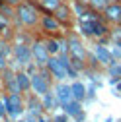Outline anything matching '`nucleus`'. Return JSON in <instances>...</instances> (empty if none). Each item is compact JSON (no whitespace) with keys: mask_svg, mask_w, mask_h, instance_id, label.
Instances as JSON below:
<instances>
[{"mask_svg":"<svg viewBox=\"0 0 121 122\" xmlns=\"http://www.w3.org/2000/svg\"><path fill=\"white\" fill-rule=\"evenodd\" d=\"M55 122H67V114H63V116H55Z\"/></svg>","mask_w":121,"mask_h":122,"instance_id":"nucleus-22","label":"nucleus"},{"mask_svg":"<svg viewBox=\"0 0 121 122\" xmlns=\"http://www.w3.org/2000/svg\"><path fill=\"white\" fill-rule=\"evenodd\" d=\"M43 39H45V47H47L51 56H59L60 52L67 51L65 39H60V37H43Z\"/></svg>","mask_w":121,"mask_h":122,"instance_id":"nucleus-13","label":"nucleus"},{"mask_svg":"<svg viewBox=\"0 0 121 122\" xmlns=\"http://www.w3.org/2000/svg\"><path fill=\"white\" fill-rule=\"evenodd\" d=\"M16 122H27V120H16Z\"/></svg>","mask_w":121,"mask_h":122,"instance_id":"nucleus-25","label":"nucleus"},{"mask_svg":"<svg viewBox=\"0 0 121 122\" xmlns=\"http://www.w3.org/2000/svg\"><path fill=\"white\" fill-rule=\"evenodd\" d=\"M4 103H6V112L10 118H20L25 111V97L22 93H6Z\"/></svg>","mask_w":121,"mask_h":122,"instance_id":"nucleus-8","label":"nucleus"},{"mask_svg":"<svg viewBox=\"0 0 121 122\" xmlns=\"http://www.w3.org/2000/svg\"><path fill=\"white\" fill-rule=\"evenodd\" d=\"M96 58H98V62H100V64H103L105 68L111 66L113 62H117V60L113 58V54H111V51L105 47L103 43H98V45H96Z\"/></svg>","mask_w":121,"mask_h":122,"instance_id":"nucleus-14","label":"nucleus"},{"mask_svg":"<svg viewBox=\"0 0 121 122\" xmlns=\"http://www.w3.org/2000/svg\"><path fill=\"white\" fill-rule=\"evenodd\" d=\"M16 78H18V85H20L22 95L31 93V76H29V72L24 70V68H18L16 70Z\"/></svg>","mask_w":121,"mask_h":122,"instance_id":"nucleus-15","label":"nucleus"},{"mask_svg":"<svg viewBox=\"0 0 121 122\" xmlns=\"http://www.w3.org/2000/svg\"><path fill=\"white\" fill-rule=\"evenodd\" d=\"M88 2H90V6H92L94 10H98V12H102L105 6H108V4H105V0H88Z\"/></svg>","mask_w":121,"mask_h":122,"instance_id":"nucleus-21","label":"nucleus"},{"mask_svg":"<svg viewBox=\"0 0 121 122\" xmlns=\"http://www.w3.org/2000/svg\"><path fill=\"white\" fill-rule=\"evenodd\" d=\"M6 2H8V4H12V6H18L20 2H24V0H6Z\"/></svg>","mask_w":121,"mask_h":122,"instance_id":"nucleus-23","label":"nucleus"},{"mask_svg":"<svg viewBox=\"0 0 121 122\" xmlns=\"http://www.w3.org/2000/svg\"><path fill=\"white\" fill-rule=\"evenodd\" d=\"M31 76V93H35L37 97H43L51 93V87H53V78L51 74L45 70V68H37Z\"/></svg>","mask_w":121,"mask_h":122,"instance_id":"nucleus-4","label":"nucleus"},{"mask_svg":"<svg viewBox=\"0 0 121 122\" xmlns=\"http://www.w3.org/2000/svg\"><path fill=\"white\" fill-rule=\"evenodd\" d=\"M109 41H113V45H119L121 43V25H111Z\"/></svg>","mask_w":121,"mask_h":122,"instance_id":"nucleus-20","label":"nucleus"},{"mask_svg":"<svg viewBox=\"0 0 121 122\" xmlns=\"http://www.w3.org/2000/svg\"><path fill=\"white\" fill-rule=\"evenodd\" d=\"M39 35L43 37H60V39H65L67 35V29L60 25V21L53 16L51 12H43L41 14V20H39Z\"/></svg>","mask_w":121,"mask_h":122,"instance_id":"nucleus-3","label":"nucleus"},{"mask_svg":"<svg viewBox=\"0 0 121 122\" xmlns=\"http://www.w3.org/2000/svg\"><path fill=\"white\" fill-rule=\"evenodd\" d=\"M41 10L33 0H24L18 6H14V27L24 29V31L35 33L39 29V20H41Z\"/></svg>","mask_w":121,"mask_h":122,"instance_id":"nucleus-1","label":"nucleus"},{"mask_svg":"<svg viewBox=\"0 0 121 122\" xmlns=\"http://www.w3.org/2000/svg\"><path fill=\"white\" fill-rule=\"evenodd\" d=\"M65 47H67V52L70 56V66L76 68L78 72H86L90 51L84 47V37L80 33H76V31H67Z\"/></svg>","mask_w":121,"mask_h":122,"instance_id":"nucleus-2","label":"nucleus"},{"mask_svg":"<svg viewBox=\"0 0 121 122\" xmlns=\"http://www.w3.org/2000/svg\"><path fill=\"white\" fill-rule=\"evenodd\" d=\"M121 0H105V4H119Z\"/></svg>","mask_w":121,"mask_h":122,"instance_id":"nucleus-24","label":"nucleus"},{"mask_svg":"<svg viewBox=\"0 0 121 122\" xmlns=\"http://www.w3.org/2000/svg\"><path fill=\"white\" fill-rule=\"evenodd\" d=\"M102 18L109 25H121V2L119 4H108L102 10Z\"/></svg>","mask_w":121,"mask_h":122,"instance_id":"nucleus-11","label":"nucleus"},{"mask_svg":"<svg viewBox=\"0 0 121 122\" xmlns=\"http://www.w3.org/2000/svg\"><path fill=\"white\" fill-rule=\"evenodd\" d=\"M31 56H33V62L37 68H45L49 62V51L45 47V39L43 35H33V41H31Z\"/></svg>","mask_w":121,"mask_h":122,"instance_id":"nucleus-7","label":"nucleus"},{"mask_svg":"<svg viewBox=\"0 0 121 122\" xmlns=\"http://www.w3.org/2000/svg\"><path fill=\"white\" fill-rule=\"evenodd\" d=\"M45 70H47V72L51 74V78L57 80V81H65V80L68 78V72H67L65 64L60 62L59 56H51L49 62H47V66H45Z\"/></svg>","mask_w":121,"mask_h":122,"instance_id":"nucleus-10","label":"nucleus"},{"mask_svg":"<svg viewBox=\"0 0 121 122\" xmlns=\"http://www.w3.org/2000/svg\"><path fill=\"white\" fill-rule=\"evenodd\" d=\"M12 62H16V70L18 68H27L29 64H33V56H31V43H14L12 41Z\"/></svg>","mask_w":121,"mask_h":122,"instance_id":"nucleus-5","label":"nucleus"},{"mask_svg":"<svg viewBox=\"0 0 121 122\" xmlns=\"http://www.w3.org/2000/svg\"><path fill=\"white\" fill-rule=\"evenodd\" d=\"M70 89H72V97H74V101H84L86 99V87H84V83H80V81H72L70 83Z\"/></svg>","mask_w":121,"mask_h":122,"instance_id":"nucleus-18","label":"nucleus"},{"mask_svg":"<svg viewBox=\"0 0 121 122\" xmlns=\"http://www.w3.org/2000/svg\"><path fill=\"white\" fill-rule=\"evenodd\" d=\"M33 2L37 4V8L41 12H55L65 0H33Z\"/></svg>","mask_w":121,"mask_h":122,"instance_id":"nucleus-17","label":"nucleus"},{"mask_svg":"<svg viewBox=\"0 0 121 122\" xmlns=\"http://www.w3.org/2000/svg\"><path fill=\"white\" fill-rule=\"evenodd\" d=\"M53 93H55L57 101L60 103V107H63V105H68L70 101H74V97H72V89H70V85L65 83V81H59V83L55 85V89H53Z\"/></svg>","mask_w":121,"mask_h":122,"instance_id":"nucleus-12","label":"nucleus"},{"mask_svg":"<svg viewBox=\"0 0 121 122\" xmlns=\"http://www.w3.org/2000/svg\"><path fill=\"white\" fill-rule=\"evenodd\" d=\"M63 109L67 112V116H72L76 120H82V105L80 101H70L68 105H63Z\"/></svg>","mask_w":121,"mask_h":122,"instance_id":"nucleus-16","label":"nucleus"},{"mask_svg":"<svg viewBox=\"0 0 121 122\" xmlns=\"http://www.w3.org/2000/svg\"><path fill=\"white\" fill-rule=\"evenodd\" d=\"M0 85H2L4 93H22L20 85H18V78H16V68L8 66L4 72H0Z\"/></svg>","mask_w":121,"mask_h":122,"instance_id":"nucleus-9","label":"nucleus"},{"mask_svg":"<svg viewBox=\"0 0 121 122\" xmlns=\"http://www.w3.org/2000/svg\"><path fill=\"white\" fill-rule=\"evenodd\" d=\"M53 16L60 21V25H63L67 31H72L74 27H76V14H74V10H72V4L68 2V0H65L63 4H60L55 12H51Z\"/></svg>","mask_w":121,"mask_h":122,"instance_id":"nucleus-6","label":"nucleus"},{"mask_svg":"<svg viewBox=\"0 0 121 122\" xmlns=\"http://www.w3.org/2000/svg\"><path fill=\"white\" fill-rule=\"evenodd\" d=\"M108 74L113 80H121V62H113L111 66H108Z\"/></svg>","mask_w":121,"mask_h":122,"instance_id":"nucleus-19","label":"nucleus"}]
</instances>
